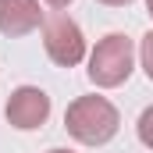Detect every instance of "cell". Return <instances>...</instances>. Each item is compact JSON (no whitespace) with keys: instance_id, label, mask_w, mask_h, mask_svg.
I'll return each mask as SVG.
<instances>
[{"instance_id":"obj_1","label":"cell","mask_w":153,"mask_h":153,"mask_svg":"<svg viewBox=\"0 0 153 153\" xmlns=\"http://www.w3.org/2000/svg\"><path fill=\"white\" fill-rule=\"evenodd\" d=\"M64 128L68 135L78 139L82 146H103L111 143L121 128V117H117V107L107 100V96H78L68 103L64 111Z\"/></svg>"},{"instance_id":"obj_2","label":"cell","mask_w":153,"mask_h":153,"mask_svg":"<svg viewBox=\"0 0 153 153\" xmlns=\"http://www.w3.org/2000/svg\"><path fill=\"white\" fill-rule=\"evenodd\" d=\"M135 68V43L125 32H107L93 50H89V82L100 89H114L121 82H128Z\"/></svg>"},{"instance_id":"obj_3","label":"cell","mask_w":153,"mask_h":153,"mask_svg":"<svg viewBox=\"0 0 153 153\" xmlns=\"http://www.w3.org/2000/svg\"><path fill=\"white\" fill-rule=\"evenodd\" d=\"M43 50L57 68H75L85 61V36L78 29L75 18H68L64 11H53L50 18H43Z\"/></svg>"},{"instance_id":"obj_4","label":"cell","mask_w":153,"mask_h":153,"mask_svg":"<svg viewBox=\"0 0 153 153\" xmlns=\"http://www.w3.org/2000/svg\"><path fill=\"white\" fill-rule=\"evenodd\" d=\"M4 117H7V125L18 128V132H36V128L46 125V117H50V96H46L39 85H18V89L7 96Z\"/></svg>"},{"instance_id":"obj_5","label":"cell","mask_w":153,"mask_h":153,"mask_svg":"<svg viewBox=\"0 0 153 153\" xmlns=\"http://www.w3.org/2000/svg\"><path fill=\"white\" fill-rule=\"evenodd\" d=\"M43 25L39 0H0V32L7 39H22Z\"/></svg>"},{"instance_id":"obj_6","label":"cell","mask_w":153,"mask_h":153,"mask_svg":"<svg viewBox=\"0 0 153 153\" xmlns=\"http://www.w3.org/2000/svg\"><path fill=\"white\" fill-rule=\"evenodd\" d=\"M135 132H139V143L146 146V150H153V103L139 114V125H135Z\"/></svg>"},{"instance_id":"obj_7","label":"cell","mask_w":153,"mask_h":153,"mask_svg":"<svg viewBox=\"0 0 153 153\" xmlns=\"http://www.w3.org/2000/svg\"><path fill=\"white\" fill-rule=\"evenodd\" d=\"M139 61H143V71H146V78L153 82V29L143 36V43H139Z\"/></svg>"},{"instance_id":"obj_8","label":"cell","mask_w":153,"mask_h":153,"mask_svg":"<svg viewBox=\"0 0 153 153\" xmlns=\"http://www.w3.org/2000/svg\"><path fill=\"white\" fill-rule=\"evenodd\" d=\"M100 4H107V7H128L132 0H100Z\"/></svg>"},{"instance_id":"obj_9","label":"cell","mask_w":153,"mask_h":153,"mask_svg":"<svg viewBox=\"0 0 153 153\" xmlns=\"http://www.w3.org/2000/svg\"><path fill=\"white\" fill-rule=\"evenodd\" d=\"M46 4H50V7H53V11H61V7H68V4H71V0H46Z\"/></svg>"},{"instance_id":"obj_10","label":"cell","mask_w":153,"mask_h":153,"mask_svg":"<svg viewBox=\"0 0 153 153\" xmlns=\"http://www.w3.org/2000/svg\"><path fill=\"white\" fill-rule=\"evenodd\" d=\"M146 14H150V18H153V0H146Z\"/></svg>"},{"instance_id":"obj_11","label":"cell","mask_w":153,"mask_h":153,"mask_svg":"<svg viewBox=\"0 0 153 153\" xmlns=\"http://www.w3.org/2000/svg\"><path fill=\"white\" fill-rule=\"evenodd\" d=\"M46 153H71V150H46Z\"/></svg>"}]
</instances>
